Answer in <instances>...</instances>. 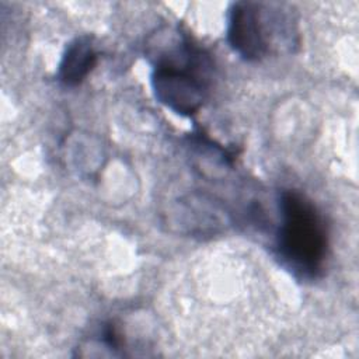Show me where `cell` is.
I'll return each mask as SVG.
<instances>
[{"instance_id": "3", "label": "cell", "mask_w": 359, "mask_h": 359, "mask_svg": "<svg viewBox=\"0 0 359 359\" xmlns=\"http://www.w3.org/2000/svg\"><path fill=\"white\" fill-rule=\"evenodd\" d=\"M269 20L264 4L255 1H236L227 14V42L244 60H261L269 52Z\"/></svg>"}, {"instance_id": "1", "label": "cell", "mask_w": 359, "mask_h": 359, "mask_svg": "<svg viewBox=\"0 0 359 359\" xmlns=\"http://www.w3.org/2000/svg\"><path fill=\"white\" fill-rule=\"evenodd\" d=\"M149 48L156 100L181 116L196 114L210 91V56L178 31L157 34Z\"/></svg>"}, {"instance_id": "2", "label": "cell", "mask_w": 359, "mask_h": 359, "mask_svg": "<svg viewBox=\"0 0 359 359\" xmlns=\"http://www.w3.org/2000/svg\"><path fill=\"white\" fill-rule=\"evenodd\" d=\"M279 226L273 250L279 264L299 280L318 279L330 254V231L316 203L297 189L278 194Z\"/></svg>"}, {"instance_id": "4", "label": "cell", "mask_w": 359, "mask_h": 359, "mask_svg": "<svg viewBox=\"0 0 359 359\" xmlns=\"http://www.w3.org/2000/svg\"><path fill=\"white\" fill-rule=\"evenodd\" d=\"M98 52L94 48L93 38L81 35L70 41L63 52L57 69V79L66 87L80 84L97 63Z\"/></svg>"}]
</instances>
